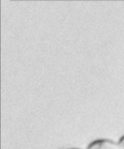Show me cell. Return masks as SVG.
<instances>
[{
  "label": "cell",
  "instance_id": "cell-1",
  "mask_svg": "<svg viewBox=\"0 0 124 149\" xmlns=\"http://www.w3.org/2000/svg\"><path fill=\"white\" fill-rule=\"evenodd\" d=\"M118 144L112 140L100 139L91 142L87 149H117Z\"/></svg>",
  "mask_w": 124,
  "mask_h": 149
},
{
  "label": "cell",
  "instance_id": "cell-2",
  "mask_svg": "<svg viewBox=\"0 0 124 149\" xmlns=\"http://www.w3.org/2000/svg\"><path fill=\"white\" fill-rule=\"evenodd\" d=\"M118 147L120 149H124V135L120 139L118 142Z\"/></svg>",
  "mask_w": 124,
  "mask_h": 149
},
{
  "label": "cell",
  "instance_id": "cell-3",
  "mask_svg": "<svg viewBox=\"0 0 124 149\" xmlns=\"http://www.w3.org/2000/svg\"><path fill=\"white\" fill-rule=\"evenodd\" d=\"M71 149H81V148H71Z\"/></svg>",
  "mask_w": 124,
  "mask_h": 149
}]
</instances>
